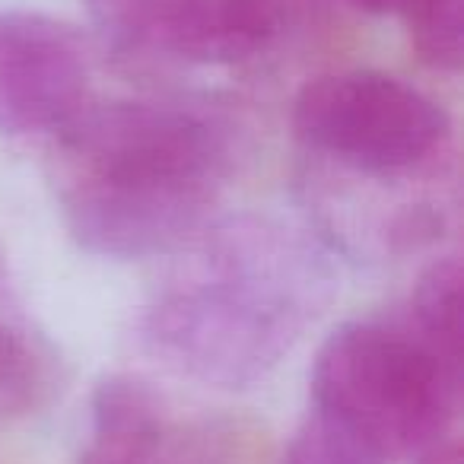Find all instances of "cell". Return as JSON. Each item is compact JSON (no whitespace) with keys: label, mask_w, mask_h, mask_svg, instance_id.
Returning <instances> with one entry per match:
<instances>
[{"label":"cell","mask_w":464,"mask_h":464,"mask_svg":"<svg viewBox=\"0 0 464 464\" xmlns=\"http://www.w3.org/2000/svg\"><path fill=\"white\" fill-rule=\"evenodd\" d=\"M172 255L143 305L140 341L194 385H261L337 296L324 242L265 213L207 223Z\"/></svg>","instance_id":"obj_1"},{"label":"cell","mask_w":464,"mask_h":464,"mask_svg":"<svg viewBox=\"0 0 464 464\" xmlns=\"http://www.w3.org/2000/svg\"><path fill=\"white\" fill-rule=\"evenodd\" d=\"M232 162V124L207 102L90 99L52 134L48 181L80 248L134 261L179 252L213 223Z\"/></svg>","instance_id":"obj_2"},{"label":"cell","mask_w":464,"mask_h":464,"mask_svg":"<svg viewBox=\"0 0 464 464\" xmlns=\"http://www.w3.org/2000/svg\"><path fill=\"white\" fill-rule=\"evenodd\" d=\"M312 401L385 461L417 458L451 436L461 360L432 347L401 312L334 328L315 353Z\"/></svg>","instance_id":"obj_3"},{"label":"cell","mask_w":464,"mask_h":464,"mask_svg":"<svg viewBox=\"0 0 464 464\" xmlns=\"http://www.w3.org/2000/svg\"><path fill=\"white\" fill-rule=\"evenodd\" d=\"M293 134L318 169L360 179H432L445 175L451 118L407 80L356 67L299 90Z\"/></svg>","instance_id":"obj_4"},{"label":"cell","mask_w":464,"mask_h":464,"mask_svg":"<svg viewBox=\"0 0 464 464\" xmlns=\"http://www.w3.org/2000/svg\"><path fill=\"white\" fill-rule=\"evenodd\" d=\"M105 42L140 58L232 67L265 54L286 26V0H83Z\"/></svg>","instance_id":"obj_5"},{"label":"cell","mask_w":464,"mask_h":464,"mask_svg":"<svg viewBox=\"0 0 464 464\" xmlns=\"http://www.w3.org/2000/svg\"><path fill=\"white\" fill-rule=\"evenodd\" d=\"M90 80L77 26L42 10H0V134L61 130L90 102Z\"/></svg>","instance_id":"obj_6"},{"label":"cell","mask_w":464,"mask_h":464,"mask_svg":"<svg viewBox=\"0 0 464 464\" xmlns=\"http://www.w3.org/2000/svg\"><path fill=\"white\" fill-rule=\"evenodd\" d=\"M80 464H210V458L150 382L109 375L92 394V432Z\"/></svg>","instance_id":"obj_7"},{"label":"cell","mask_w":464,"mask_h":464,"mask_svg":"<svg viewBox=\"0 0 464 464\" xmlns=\"http://www.w3.org/2000/svg\"><path fill=\"white\" fill-rule=\"evenodd\" d=\"M64 388L52 343L14 322H0V423H20L48 411Z\"/></svg>","instance_id":"obj_8"},{"label":"cell","mask_w":464,"mask_h":464,"mask_svg":"<svg viewBox=\"0 0 464 464\" xmlns=\"http://www.w3.org/2000/svg\"><path fill=\"white\" fill-rule=\"evenodd\" d=\"M398 312L432 347L461 360V265L455 255L432 261Z\"/></svg>","instance_id":"obj_9"},{"label":"cell","mask_w":464,"mask_h":464,"mask_svg":"<svg viewBox=\"0 0 464 464\" xmlns=\"http://www.w3.org/2000/svg\"><path fill=\"white\" fill-rule=\"evenodd\" d=\"M284 464H388L379 451L312 411L286 442Z\"/></svg>","instance_id":"obj_10"},{"label":"cell","mask_w":464,"mask_h":464,"mask_svg":"<svg viewBox=\"0 0 464 464\" xmlns=\"http://www.w3.org/2000/svg\"><path fill=\"white\" fill-rule=\"evenodd\" d=\"M343 4L362 10V14H372V16H401L404 26H411V23H417L420 16L436 10L442 0H343Z\"/></svg>","instance_id":"obj_11"},{"label":"cell","mask_w":464,"mask_h":464,"mask_svg":"<svg viewBox=\"0 0 464 464\" xmlns=\"http://www.w3.org/2000/svg\"><path fill=\"white\" fill-rule=\"evenodd\" d=\"M417 464H461V442L455 436H445L442 442H436L432 449L420 451Z\"/></svg>","instance_id":"obj_12"}]
</instances>
